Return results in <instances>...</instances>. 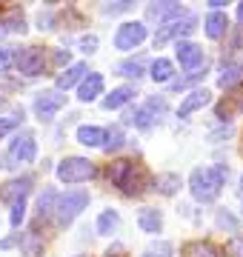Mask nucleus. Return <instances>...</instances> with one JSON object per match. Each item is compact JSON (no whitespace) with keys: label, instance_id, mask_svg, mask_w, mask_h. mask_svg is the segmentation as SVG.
Listing matches in <instances>:
<instances>
[{"label":"nucleus","instance_id":"13","mask_svg":"<svg viewBox=\"0 0 243 257\" xmlns=\"http://www.w3.org/2000/svg\"><path fill=\"white\" fill-rule=\"evenodd\" d=\"M141 183H146V172H143L141 166H129V172H126V177H123L120 189L126 194H141L143 192Z\"/></svg>","mask_w":243,"mask_h":257},{"label":"nucleus","instance_id":"20","mask_svg":"<svg viewBox=\"0 0 243 257\" xmlns=\"http://www.w3.org/2000/svg\"><path fill=\"white\" fill-rule=\"evenodd\" d=\"M77 140L83 143V146H103L106 143V132L97 126H80L77 128Z\"/></svg>","mask_w":243,"mask_h":257},{"label":"nucleus","instance_id":"6","mask_svg":"<svg viewBox=\"0 0 243 257\" xmlns=\"http://www.w3.org/2000/svg\"><path fill=\"white\" fill-rule=\"evenodd\" d=\"M195 23H197V18L195 15H183V20H169V23H163L160 26V32L155 35V46H163V43H169V40H175V37H183V35H189L192 29H195Z\"/></svg>","mask_w":243,"mask_h":257},{"label":"nucleus","instance_id":"12","mask_svg":"<svg viewBox=\"0 0 243 257\" xmlns=\"http://www.w3.org/2000/svg\"><path fill=\"white\" fill-rule=\"evenodd\" d=\"M212 100V94L206 92V89H195L192 94H186V100L180 103V109H178V114L180 117H189L192 111H197V109H203L206 103Z\"/></svg>","mask_w":243,"mask_h":257},{"label":"nucleus","instance_id":"19","mask_svg":"<svg viewBox=\"0 0 243 257\" xmlns=\"http://www.w3.org/2000/svg\"><path fill=\"white\" fill-rule=\"evenodd\" d=\"M83 74H86V63H72L66 72L57 74V89H72Z\"/></svg>","mask_w":243,"mask_h":257},{"label":"nucleus","instance_id":"32","mask_svg":"<svg viewBox=\"0 0 243 257\" xmlns=\"http://www.w3.org/2000/svg\"><path fill=\"white\" fill-rule=\"evenodd\" d=\"M20 120H23V114H12V117H3V120H0V140L6 138L12 128H18Z\"/></svg>","mask_w":243,"mask_h":257},{"label":"nucleus","instance_id":"39","mask_svg":"<svg viewBox=\"0 0 243 257\" xmlns=\"http://www.w3.org/2000/svg\"><path fill=\"white\" fill-rule=\"evenodd\" d=\"M217 226H229L234 231V217L232 214H217Z\"/></svg>","mask_w":243,"mask_h":257},{"label":"nucleus","instance_id":"33","mask_svg":"<svg viewBox=\"0 0 243 257\" xmlns=\"http://www.w3.org/2000/svg\"><path fill=\"white\" fill-rule=\"evenodd\" d=\"M143 257H172V243H158V246H149Z\"/></svg>","mask_w":243,"mask_h":257},{"label":"nucleus","instance_id":"21","mask_svg":"<svg viewBox=\"0 0 243 257\" xmlns=\"http://www.w3.org/2000/svg\"><path fill=\"white\" fill-rule=\"evenodd\" d=\"M240 77H243V66L237 63V60H229V63H223V69H220L217 83H220V86H234Z\"/></svg>","mask_w":243,"mask_h":257},{"label":"nucleus","instance_id":"45","mask_svg":"<svg viewBox=\"0 0 243 257\" xmlns=\"http://www.w3.org/2000/svg\"><path fill=\"white\" fill-rule=\"evenodd\" d=\"M240 197H243V177H240Z\"/></svg>","mask_w":243,"mask_h":257},{"label":"nucleus","instance_id":"30","mask_svg":"<svg viewBox=\"0 0 243 257\" xmlns=\"http://www.w3.org/2000/svg\"><path fill=\"white\" fill-rule=\"evenodd\" d=\"M126 120H129V123H135V126H141V128L152 126V117H149V111H146V109H135V111H129V114H126Z\"/></svg>","mask_w":243,"mask_h":257},{"label":"nucleus","instance_id":"26","mask_svg":"<svg viewBox=\"0 0 243 257\" xmlns=\"http://www.w3.org/2000/svg\"><path fill=\"white\" fill-rule=\"evenodd\" d=\"M129 160H114L112 166H109V180H112L114 186L123 183V177H126V172H129Z\"/></svg>","mask_w":243,"mask_h":257},{"label":"nucleus","instance_id":"31","mask_svg":"<svg viewBox=\"0 0 243 257\" xmlns=\"http://www.w3.org/2000/svg\"><path fill=\"white\" fill-rule=\"evenodd\" d=\"M123 146V132L120 128H112V132H106V143H103V149L106 152H114V149Z\"/></svg>","mask_w":243,"mask_h":257},{"label":"nucleus","instance_id":"34","mask_svg":"<svg viewBox=\"0 0 243 257\" xmlns=\"http://www.w3.org/2000/svg\"><path fill=\"white\" fill-rule=\"evenodd\" d=\"M6 23H9L12 32H23V29H26V23H23V15H20L18 9H12L9 15H6Z\"/></svg>","mask_w":243,"mask_h":257},{"label":"nucleus","instance_id":"42","mask_svg":"<svg viewBox=\"0 0 243 257\" xmlns=\"http://www.w3.org/2000/svg\"><path fill=\"white\" fill-rule=\"evenodd\" d=\"M55 60H57V63H63V60H69V52H57V55H55Z\"/></svg>","mask_w":243,"mask_h":257},{"label":"nucleus","instance_id":"2","mask_svg":"<svg viewBox=\"0 0 243 257\" xmlns=\"http://www.w3.org/2000/svg\"><path fill=\"white\" fill-rule=\"evenodd\" d=\"M86 206H89V194L86 192H66L55 203V223L57 226H69Z\"/></svg>","mask_w":243,"mask_h":257},{"label":"nucleus","instance_id":"37","mask_svg":"<svg viewBox=\"0 0 243 257\" xmlns=\"http://www.w3.org/2000/svg\"><path fill=\"white\" fill-rule=\"evenodd\" d=\"M12 63H15V55H12L9 49H0V72H9Z\"/></svg>","mask_w":243,"mask_h":257},{"label":"nucleus","instance_id":"40","mask_svg":"<svg viewBox=\"0 0 243 257\" xmlns=\"http://www.w3.org/2000/svg\"><path fill=\"white\" fill-rule=\"evenodd\" d=\"M126 9H132V3H126V0H123V3H117V6H103V12H106V15H109V12H126Z\"/></svg>","mask_w":243,"mask_h":257},{"label":"nucleus","instance_id":"28","mask_svg":"<svg viewBox=\"0 0 243 257\" xmlns=\"http://www.w3.org/2000/svg\"><path fill=\"white\" fill-rule=\"evenodd\" d=\"M234 109H243V92H240V94H234V97H232L229 103H220V106H217V117L226 120Z\"/></svg>","mask_w":243,"mask_h":257},{"label":"nucleus","instance_id":"36","mask_svg":"<svg viewBox=\"0 0 243 257\" xmlns=\"http://www.w3.org/2000/svg\"><path fill=\"white\" fill-rule=\"evenodd\" d=\"M23 214H26V200H20V203H15V206H12V226H20Z\"/></svg>","mask_w":243,"mask_h":257},{"label":"nucleus","instance_id":"7","mask_svg":"<svg viewBox=\"0 0 243 257\" xmlns=\"http://www.w3.org/2000/svg\"><path fill=\"white\" fill-rule=\"evenodd\" d=\"M15 63H18V69L26 74V77H35V74L43 72V52H40L38 46H26L15 55Z\"/></svg>","mask_w":243,"mask_h":257},{"label":"nucleus","instance_id":"9","mask_svg":"<svg viewBox=\"0 0 243 257\" xmlns=\"http://www.w3.org/2000/svg\"><path fill=\"white\" fill-rule=\"evenodd\" d=\"M180 15H186V9L180 3H152L146 9V18L158 20V23H169V20H178Z\"/></svg>","mask_w":243,"mask_h":257},{"label":"nucleus","instance_id":"44","mask_svg":"<svg viewBox=\"0 0 243 257\" xmlns=\"http://www.w3.org/2000/svg\"><path fill=\"white\" fill-rule=\"evenodd\" d=\"M3 106H6V100H3V97H0V109H3Z\"/></svg>","mask_w":243,"mask_h":257},{"label":"nucleus","instance_id":"41","mask_svg":"<svg viewBox=\"0 0 243 257\" xmlns=\"http://www.w3.org/2000/svg\"><path fill=\"white\" fill-rule=\"evenodd\" d=\"M97 46V37H83V52H94Z\"/></svg>","mask_w":243,"mask_h":257},{"label":"nucleus","instance_id":"16","mask_svg":"<svg viewBox=\"0 0 243 257\" xmlns=\"http://www.w3.org/2000/svg\"><path fill=\"white\" fill-rule=\"evenodd\" d=\"M138 223H141V229L149 231V234H158V231L163 229V217H160L158 209H141V214H138Z\"/></svg>","mask_w":243,"mask_h":257},{"label":"nucleus","instance_id":"22","mask_svg":"<svg viewBox=\"0 0 243 257\" xmlns=\"http://www.w3.org/2000/svg\"><path fill=\"white\" fill-rule=\"evenodd\" d=\"M183 257H223V254H220L217 246L206 243V240H197V243H189L186 246V254Z\"/></svg>","mask_w":243,"mask_h":257},{"label":"nucleus","instance_id":"11","mask_svg":"<svg viewBox=\"0 0 243 257\" xmlns=\"http://www.w3.org/2000/svg\"><path fill=\"white\" fill-rule=\"evenodd\" d=\"M178 60L189 72H195L197 66L203 63V49L195 46V43H178Z\"/></svg>","mask_w":243,"mask_h":257},{"label":"nucleus","instance_id":"10","mask_svg":"<svg viewBox=\"0 0 243 257\" xmlns=\"http://www.w3.org/2000/svg\"><path fill=\"white\" fill-rule=\"evenodd\" d=\"M32 192V180L29 177H20V180H9V183L0 189V197L6 203H20L26 194Z\"/></svg>","mask_w":243,"mask_h":257},{"label":"nucleus","instance_id":"14","mask_svg":"<svg viewBox=\"0 0 243 257\" xmlns=\"http://www.w3.org/2000/svg\"><path fill=\"white\" fill-rule=\"evenodd\" d=\"M103 92V77L100 74H89L83 83H80V92H77V97L83 103H92V100H97V94Z\"/></svg>","mask_w":243,"mask_h":257},{"label":"nucleus","instance_id":"1","mask_svg":"<svg viewBox=\"0 0 243 257\" xmlns=\"http://www.w3.org/2000/svg\"><path fill=\"white\" fill-rule=\"evenodd\" d=\"M223 177H226V169H220V166H200V169H195L192 177H189V189L195 194V200L200 203L215 200L220 194V189H223Z\"/></svg>","mask_w":243,"mask_h":257},{"label":"nucleus","instance_id":"5","mask_svg":"<svg viewBox=\"0 0 243 257\" xmlns=\"http://www.w3.org/2000/svg\"><path fill=\"white\" fill-rule=\"evenodd\" d=\"M143 40H146V26L141 20H126V23H120L117 35H114V46L120 52H129V49L141 46Z\"/></svg>","mask_w":243,"mask_h":257},{"label":"nucleus","instance_id":"17","mask_svg":"<svg viewBox=\"0 0 243 257\" xmlns=\"http://www.w3.org/2000/svg\"><path fill=\"white\" fill-rule=\"evenodd\" d=\"M226 29H229V18H226L223 12H212V15L206 18V35L212 37V40L223 37Z\"/></svg>","mask_w":243,"mask_h":257},{"label":"nucleus","instance_id":"35","mask_svg":"<svg viewBox=\"0 0 243 257\" xmlns=\"http://www.w3.org/2000/svg\"><path fill=\"white\" fill-rule=\"evenodd\" d=\"M226 254H229V257H243V234H240V237H232V240H229Z\"/></svg>","mask_w":243,"mask_h":257},{"label":"nucleus","instance_id":"27","mask_svg":"<svg viewBox=\"0 0 243 257\" xmlns=\"http://www.w3.org/2000/svg\"><path fill=\"white\" fill-rule=\"evenodd\" d=\"M117 74H123V77H135V80H138V77L143 74V63L141 60H126V63L117 66Z\"/></svg>","mask_w":243,"mask_h":257},{"label":"nucleus","instance_id":"23","mask_svg":"<svg viewBox=\"0 0 243 257\" xmlns=\"http://www.w3.org/2000/svg\"><path fill=\"white\" fill-rule=\"evenodd\" d=\"M172 74H175V69H172V60H166V57H158V60L152 63V80H155V83L172 80Z\"/></svg>","mask_w":243,"mask_h":257},{"label":"nucleus","instance_id":"25","mask_svg":"<svg viewBox=\"0 0 243 257\" xmlns=\"http://www.w3.org/2000/svg\"><path fill=\"white\" fill-rule=\"evenodd\" d=\"M55 203H57L55 189H46V192L40 194V200H38V214L40 217H49V214L55 211Z\"/></svg>","mask_w":243,"mask_h":257},{"label":"nucleus","instance_id":"38","mask_svg":"<svg viewBox=\"0 0 243 257\" xmlns=\"http://www.w3.org/2000/svg\"><path fill=\"white\" fill-rule=\"evenodd\" d=\"M163 109H166V100H163V97H152V100L146 103V111H158L160 114Z\"/></svg>","mask_w":243,"mask_h":257},{"label":"nucleus","instance_id":"4","mask_svg":"<svg viewBox=\"0 0 243 257\" xmlns=\"http://www.w3.org/2000/svg\"><path fill=\"white\" fill-rule=\"evenodd\" d=\"M57 177L63 183H83L94 177V166L86 157H66L63 163L57 166Z\"/></svg>","mask_w":243,"mask_h":257},{"label":"nucleus","instance_id":"3","mask_svg":"<svg viewBox=\"0 0 243 257\" xmlns=\"http://www.w3.org/2000/svg\"><path fill=\"white\" fill-rule=\"evenodd\" d=\"M35 152H38L35 138H32L29 132L20 135V138L9 146L6 157H3V169H18V166H23V163H32V160H35Z\"/></svg>","mask_w":243,"mask_h":257},{"label":"nucleus","instance_id":"18","mask_svg":"<svg viewBox=\"0 0 243 257\" xmlns=\"http://www.w3.org/2000/svg\"><path fill=\"white\" fill-rule=\"evenodd\" d=\"M20 251H23V257H40L43 254V237L38 231H26L20 237Z\"/></svg>","mask_w":243,"mask_h":257},{"label":"nucleus","instance_id":"43","mask_svg":"<svg viewBox=\"0 0 243 257\" xmlns=\"http://www.w3.org/2000/svg\"><path fill=\"white\" fill-rule=\"evenodd\" d=\"M237 20L243 23V3H237Z\"/></svg>","mask_w":243,"mask_h":257},{"label":"nucleus","instance_id":"24","mask_svg":"<svg viewBox=\"0 0 243 257\" xmlns=\"http://www.w3.org/2000/svg\"><path fill=\"white\" fill-rule=\"evenodd\" d=\"M117 223H120L117 211H114V209H106L100 217H97V231H100V234H112V231L117 229Z\"/></svg>","mask_w":243,"mask_h":257},{"label":"nucleus","instance_id":"15","mask_svg":"<svg viewBox=\"0 0 243 257\" xmlns=\"http://www.w3.org/2000/svg\"><path fill=\"white\" fill-rule=\"evenodd\" d=\"M135 97V89L132 86H120V89H112V94L103 97V109H120Z\"/></svg>","mask_w":243,"mask_h":257},{"label":"nucleus","instance_id":"29","mask_svg":"<svg viewBox=\"0 0 243 257\" xmlns=\"http://www.w3.org/2000/svg\"><path fill=\"white\" fill-rule=\"evenodd\" d=\"M178 186H180V177L178 175H160L158 177V189L163 194H175V192H178Z\"/></svg>","mask_w":243,"mask_h":257},{"label":"nucleus","instance_id":"8","mask_svg":"<svg viewBox=\"0 0 243 257\" xmlns=\"http://www.w3.org/2000/svg\"><path fill=\"white\" fill-rule=\"evenodd\" d=\"M63 106H66V97L60 92H40L38 97H35V111H38L43 120H52Z\"/></svg>","mask_w":243,"mask_h":257}]
</instances>
